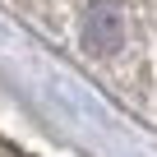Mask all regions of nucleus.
Masks as SVG:
<instances>
[{
	"mask_svg": "<svg viewBox=\"0 0 157 157\" xmlns=\"http://www.w3.org/2000/svg\"><path fill=\"white\" fill-rule=\"evenodd\" d=\"M83 46L93 56H116L125 46V10L120 0H93L83 14Z\"/></svg>",
	"mask_w": 157,
	"mask_h": 157,
	"instance_id": "f257e3e1",
	"label": "nucleus"
}]
</instances>
